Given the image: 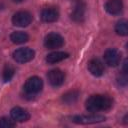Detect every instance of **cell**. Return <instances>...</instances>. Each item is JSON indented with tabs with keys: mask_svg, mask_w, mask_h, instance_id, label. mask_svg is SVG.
Segmentation results:
<instances>
[{
	"mask_svg": "<svg viewBox=\"0 0 128 128\" xmlns=\"http://www.w3.org/2000/svg\"><path fill=\"white\" fill-rule=\"evenodd\" d=\"M113 105V100L107 95H92L86 100V109L89 112L107 111Z\"/></svg>",
	"mask_w": 128,
	"mask_h": 128,
	"instance_id": "cell-1",
	"label": "cell"
},
{
	"mask_svg": "<svg viewBox=\"0 0 128 128\" xmlns=\"http://www.w3.org/2000/svg\"><path fill=\"white\" fill-rule=\"evenodd\" d=\"M43 88V81L41 78L37 76H33L27 79V81L24 84V91L27 95H36L38 94Z\"/></svg>",
	"mask_w": 128,
	"mask_h": 128,
	"instance_id": "cell-2",
	"label": "cell"
},
{
	"mask_svg": "<svg viewBox=\"0 0 128 128\" xmlns=\"http://www.w3.org/2000/svg\"><path fill=\"white\" fill-rule=\"evenodd\" d=\"M35 52L30 48H19L12 54L13 59L18 63H27L34 58Z\"/></svg>",
	"mask_w": 128,
	"mask_h": 128,
	"instance_id": "cell-3",
	"label": "cell"
},
{
	"mask_svg": "<svg viewBox=\"0 0 128 128\" xmlns=\"http://www.w3.org/2000/svg\"><path fill=\"white\" fill-rule=\"evenodd\" d=\"M44 45L46 48L48 49H56V48H60L64 45V38L55 32L49 33L45 36L44 39Z\"/></svg>",
	"mask_w": 128,
	"mask_h": 128,
	"instance_id": "cell-4",
	"label": "cell"
},
{
	"mask_svg": "<svg viewBox=\"0 0 128 128\" xmlns=\"http://www.w3.org/2000/svg\"><path fill=\"white\" fill-rule=\"evenodd\" d=\"M32 15L28 11H18L12 17L13 25L17 27H26L32 22Z\"/></svg>",
	"mask_w": 128,
	"mask_h": 128,
	"instance_id": "cell-5",
	"label": "cell"
},
{
	"mask_svg": "<svg viewBox=\"0 0 128 128\" xmlns=\"http://www.w3.org/2000/svg\"><path fill=\"white\" fill-rule=\"evenodd\" d=\"M72 121L77 124H94L105 121V117L102 115H77L72 118Z\"/></svg>",
	"mask_w": 128,
	"mask_h": 128,
	"instance_id": "cell-6",
	"label": "cell"
},
{
	"mask_svg": "<svg viewBox=\"0 0 128 128\" xmlns=\"http://www.w3.org/2000/svg\"><path fill=\"white\" fill-rule=\"evenodd\" d=\"M121 60V53L113 48H110L105 51L104 53V61L108 66L115 67L120 63Z\"/></svg>",
	"mask_w": 128,
	"mask_h": 128,
	"instance_id": "cell-7",
	"label": "cell"
},
{
	"mask_svg": "<svg viewBox=\"0 0 128 128\" xmlns=\"http://www.w3.org/2000/svg\"><path fill=\"white\" fill-rule=\"evenodd\" d=\"M47 78L49 83L54 87H59L64 83L65 74L60 69H53L50 70L47 74Z\"/></svg>",
	"mask_w": 128,
	"mask_h": 128,
	"instance_id": "cell-8",
	"label": "cell"
},
{
	"mask_svg": "<svg viewBox=\"0 0 128 128\" xmlns=\"http://www.w3.org/2000/svg\"><path fill=\"white\" fill-rule=\"evenodd\" d=\"M88 70L89 72L93 75V76H96V77H99V76H102L104 71H105V68H104V65L103 63L97 59V58H93L91 59L89 62H88Z\"/></svg>",
	"mask_w": 128,
	"mask_h": 128,
	"instance_id": "cell-9",
	"label": "cell"
},
{
	"mask_svg": "<svg viewBox=\"0 0 128 128\" xmlns=\"http://www.w3.org/2000/svg\"><path fill=\"white\" fill-rule=\"evenodd\" d=\"M11 118L15 122H25L30 118V115L27 110L21 108V107H14L12 108L10 112Z\"/></svg>",
	"mask_w": 128,
	"mask_h": 128,
	"instance_id": "cell-10",
	"label": "cell"
},
{
	"mask_svg": "<svg viewBox=\"0 0 128 128\" xmlns=\"http://www.w3.org/2000/svg\"><path fill=\"white\" fill-rule=\"evenodd\" d=\"M105 10L111 15H119L123 10V3L121 0H109L105 4Z\"/></svg>",
	"mask_w": 128,
	"mask_h": 128,
	"instance_id": "cell-11",
	"label": "cell"
},
{
	"mask_svg": "<svg viewBox=\"0 0 128 128\" xmlns=\"http://www.w3.org/2000/svg\"><path fill=\"white\" fill-rule=\"evenodd\" d=\"M41 19L44 22H55L59 18V12L55 8H45L41 11Z\"/></svg>",
	"mask_w": 128,
	"mask_h": 128,
	"instance_id": "cell-12",
	"label": "cell"
},
{
	"mask_svg": "<svg viewBox=\"0 0 128 128\" xmlns=\"http://www.w3.org/2000/svg\"><path fill=\"white\" fill-rule=\"evenodd\" d=\"M69 54L66 53V52H63V51H55V52H52L50 54H48L46 56V62L49 63V64H54V63H57V62H60L66 58H68Z\"/></svg>",
	"mask_w": 128,
	"mask_h": 128,
	"instance_id": "cell-13",
	"label": "cell"
},
{
	"mask_svg": "<svg viewBox=\"0 0 128 128\" xmlns=\"http://www.w3.org/2000/svg\"><path fill=\"white\" fill-rule=\"evenodd\" d=\"M84 15H85V5L82 3H79L76 5L75 9L73 10L71 14V18L76 22H80L84 19Z\"/></svg>",
	"mask_w": 128,
	"mask_h": 128,
	"instance_id": "cell-14",
	"label": "cell"
},
{
	"mask_svg": "<svg viewBox=\"0 0 128 128\" xmlns=\"http://www.w3.org/2000/svg\"><path fill=\"white\" fill-rule=\"evenodd\" d=\"M10 40L15 44H22L29 40V36L27 33L22 31H15L10 35Z\"/></svg>",
	"mask_w": 128,
	"mask_h": 128,
	"instance_id": "cell-15",
	"label": "cell"
},
{
	"mask_svg": "<svg viewBox=\"0 0 128 128\" xmlns=\"http://www.w3.org/2000/svg\"><path fill=\"white\" fill-rule=\"evenodd\" d=\"M78 97H79V92L76 91V90H71V91L63 94L62 100L66 104H73V103H75L77 101Z\"/></svg>",
	"mask_w": 128,
	"mask_h": 128,
	"instance_id": "cell-16",
	"label": "cell"
},
{
	"mask_svg": "<svg viewBox=\"0 0 128 128\" xmlns=\"http://www.w3.org/2000/svg\"><path fill=\"white\" fill-rule=\"evenodd\" d=\"M115 31L118 35L120 36H126L128 34V26H127V21L122 19L118 21L115 25Z\"/></svg>",
	"mask_w": 128,
	"mask_h": 128,
	"instance_id": "cell-17",
	"label": "cell"
},
{
	"mask_svg": "<svg viewBox=\"0 0 128 128\" xmlns=\"http://www.w3.org/2000/svg\"><path fill=\"white\" fill-rule=\"evenodd\" d=\"M14 74H15V69H14V67H13L11 64H9V63H8V64H5L4 69H3V80H4L5 82L10 81V80L13 78Z\"/></svg>",
	"mask_w": 128,
	"mask_h": 128,
	"instance_id": "cell-18",
	"label": "cell"
},
{
	"mask_svg": "<svg viewBox=\"0 0 128 128\" xmlns=\"http://www.w3.org/2000/svg\"><path fill=\"white\" fill-rule=\"evenodd\" d=\"M16 125V122L11 118L2 117L0 118V128H11Z\"/></svg>",
	"mask_w": 128,
	"mask_h": 128,
	"instance_id": "cell-19",
	"label": "cell"
},
{
	"mask_svg": "<svg viewBox=\"0 0 128 128\" xmlns=\"http://www.w3.org/2000/svg\"><path fill=\"white\" fill-rule=\"evenodd\" d=\"M13 2H16V3H20V2H22V1H24V0H12Z\"/></svg>",
	"mask_w": 128,
	"mask_h": 128,
	"instance_id": "cell-20",
	"label": "cell"
}]
</instances>
